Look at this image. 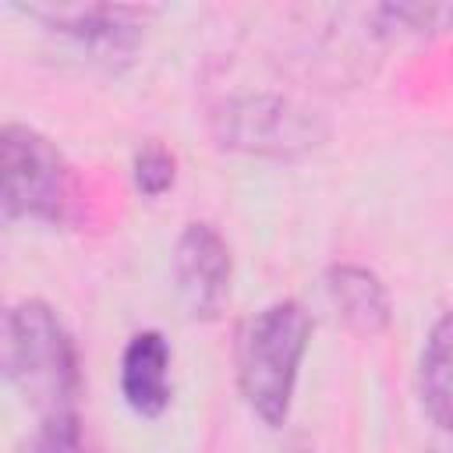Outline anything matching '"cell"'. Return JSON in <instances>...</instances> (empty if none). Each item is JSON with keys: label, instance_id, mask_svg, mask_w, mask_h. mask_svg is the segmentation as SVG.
I'll return each instance as SVG.
<instances>
[{"label": "cell", "instance_id": "6da1fadb", "mask_svg": "<svg viewBox=\"0 0 453 453\" xmlns=\"http://www.w3.org/2000/svg\"><path fill=\"white\" fill-rule=\"evenodd\" d=\"M4 375L39 421L78 414L81 368L71 333L46 301H18L4 319Z\"/></svg>", "mask_w": 453, "mask_h": 453}, {"label": "cell", "instance_id": "7a4b0ae2", "mask_svg": "<svg viewBox=\"0 0 453 453\" xmlns=\"http://www.w3.org/2000/svg\"><path fill=\"white\" fill-rule=\"evenodd\" d=\"M308 340L311 315L290 297L258 308L237 329V389L269 428H280L290 414Z\"/></svg>", "mask_w": 453, "mask_h": 453}, {"label": "cell", "instance_id": "3957f363", "mask_svg": "<svg viewBox=\"0 0 453 453\" xmlns=\"http://www.w3.org/2000/svg\"><path fill=\"white\" fill-rule=\"evenodd\" d=\"M74 205V177L64 152L28 124L0 131V209L4 223L39 219L67 223Z\"/></svg>", "mask_w": 453, "mask_h": 453}, {"label": "cell", "instance_id": "277c9868", "mask_svg": "<svg viewBox=\"0 0 453 453\" xmlns=\"http://www.w3.org/2000/svg\"><path fill=\"white\" fill-rule=\"evenodd\" d=\"M216 124H219L223 145L258 152V156H294L319 145L322 138V127L308 110H297L276 96L230 99L216 113Z\"/></svg>", "mask_w": 453, "mask_h": 453}, {"label": "cell", "instance_id": "5b68a950", "mask_svg": "<svg viewBox=\"0 0 453 453\" xmlns=\"http://www.w3.org/2000/svg\"><path fill=\"white\" fill-rule=\"evenodd\" d=\"M50 32L67 35L96 60L117 64L131 60L145 35V21L152 11L124 7V4H60V7H25Z\"/></svg>", "mask_w": 453, "mask_h": 453}, {"label": "cell", "instance_id": "8992f818", "mask_svg": "<svg viewBox=\"0 0 453 453\" xmlns=\"http://www.w3.org/2000/svg\"><path fill=\"white\" fill-rule=\"evenodd\" d=\"M173 283L191 319H216L230 297V248L209 223H188L173 244Z\"/></svg>", "mask_w": 453, "mask_h": 453}, {"label": "cell", "instance_id": "52a82bcc", "mask_svg": "<svg viewBox=\"0 0 453 453\" xmlns=\"http://www.w3.org/2000/svg\"><path fill=\"white\" fill-rule=\"evenodd\" d=\"M170 343L159 329H142L120 354V396L138 418H159L170 407Z\"/></svg>", "mask_w": 453, "mask_h": 453}, {"label": "cell", "instance_id": "ba28073f", "mask_svg": "<svg viewBox=\"0 0 453 453\" xmlns=\"http://www.w3.org/2000/svg\"><path fill=\"white\" fill-rule=\"evenodd\" d=\"M326 290H329V301L336 308V315L361 336H375L389 326V315H393V304H389V290L386 283L365 269V265H333L326 273Z\"/></svg>", "mask_w": 453, "mask_h": 453}, {"label": "cell", "instance_id": "9c48e42d", "mask_svg": "<svg viewBox=\"0 0 453 453\" xmlns=\"http://www.w3.org/2000/svg\"><path fill=\"white\" fill-rule=\"evenodd\" d=\"M421 403L453 439V311L439 315L421 347Z\"/></svg>", "mask_w": 453, "mask_h": 453}, {"label": "cell", "instance_id": "30bf717a", "mask_svg": "<svg viewBox=\"0 0 453 453\" xmlns=\"http://www.w3.org/2000/svg\"><path fill=\"white\" fill-rule=\"evenodd\" d=\"M375 14L407 35H442L453 28V4H386Z\"/></svg>", "mask_w": 453, "mask_h": 453}, {"label": "cell", "instance_id": "8fae6325", "mask_svg": "<svg viewBox=\"0 0 453 453\" xmlns=\"http://www.w3.org/2000/svg\"><path fill=\"white\" fill-rule=\"evenodd\" d=\"M131 177H134V188L145 195V198H159L173 188L177 180V159L166 145L159 142H145L134 159H131Z\"/></svg>", "mask_w": 453, "mask_h": 453}, {"label": "cell", "instance_id": "7c38bea8", "mask_svg": "<svg viewBox=\"0 0 453 453\" xmlns=\"http://www.w3.org/2000/svg\"><path fill=\"white\" fill-rule=\"evenodd\" d=\"M21 453H96V449L85 439L81 414H67V418L39 421Z\"/></svg>", "mask_w": 453, "mask_h": 453}]
</instances>
